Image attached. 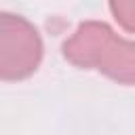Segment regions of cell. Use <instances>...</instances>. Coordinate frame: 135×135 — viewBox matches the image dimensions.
Instances as JSON below:
<instances>
[{"instance_id":"6da1fadb","label":"cell","mask_w":135,"mask_h":135,"mask_svg":"<svg viewBox=\"0 0 135 135\" xmlns=\"http://www.w3.org/2000/svg\"><path fill=\"white\" fill-rule=\"evenodd\" d=\"M61 53L80 70H95L118 84H135V40L118 36L105 21H82L61 44Z\"/></svg>"},{"instance_id":"7a4b0ae2","label":"cell","mask_w":135,"mask_h":135,"mask_svg":"<svg viewBox=\"0 0 135 135\" xmlns=\"http://www.w3.org/2000/svg\"><path fill=\"white\" fill-rule=\"evenodd\" d=\"M44 44L38 27L21 15L0 11V80L30 78L42 61Z\"/></svg>"},{"instance_id":"3957f363","label":"cell","mask_w":135,"mask_h":135,"mask_svg":"<svg viewBox=\"0 0 135 135\" xmlns=\"http://www.w3.org/2000/svg\"><path fill=\"white\" fill-rule=\"evenodd\" d=\"M108 2L118 25L124 32L135 34V0H108Z\"/></svg>"}]
</instances>
